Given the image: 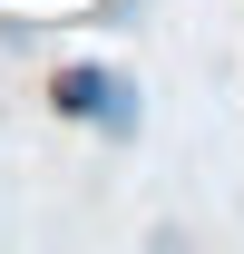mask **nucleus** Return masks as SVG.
I'll use <instances>...</instances> for the list:
<instances>
[{"instance_id": "obj_1", "label": "nucleus", "mask_w": 244, "mask_h": 254, "mask_svg": "<svg viewBox=\"0 0 244 254\" xmlns=\"http://www.w3.org/2000/svg\"><path fill=\"white\" fill-rule=\"evenodd\" d=\"M49 98H59V118L98 127V137H137V88H127L118 68H59Z\"/></svg>"}]
</instances>
